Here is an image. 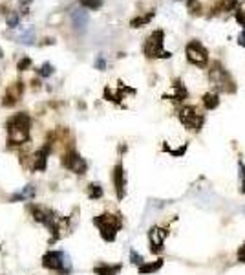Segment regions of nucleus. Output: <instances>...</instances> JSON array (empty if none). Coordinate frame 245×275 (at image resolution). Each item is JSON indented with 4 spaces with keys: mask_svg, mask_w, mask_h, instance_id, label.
Returning <instances> with one entry per match:
<instances>
[{
    "mask_svg": "<svg viewBox=\"0 0 245 275\" xmlns=\"http://www.w3.org/2000/svg\"><path fill=\"white\" fill-rule=\"evenodd\" d=\"M209 81L212 84V88H214V92H218V94H234L236 92L234 79H232L229 70L219 61H214L210 65Z\"/></svg>",
    "mask_w": 245,
    "mask_h": 275,
    "instance_id": "nucleus-1",
    "label": "nucleus"
},
{
    "mask_svg": "<svg viewBox=\"0 0 245 275\" xmlns=\"http://www.w3.org/2000/svg\"><path fill=\"white\" fill-rule=\"evenodd\" d=\"M30 127H31V119L28 114H15L13 118H9L8 125V140L9 143L18 145V143H26L30 140Z\"/></svg>",
    "mask_w": 245,
    "mask_h": 275,
    "instance_id": "nucleus-2",
    "label": "nucleus"
},
{
    "mask_svg": "<svg viewBox=\"0 0 245 275\" xmlns=\"http://www.w3.org/2000/svg\"><path fill=\"white\" fill-rule=\"evenodd\" d=\"M93 224H95V227L101 233L103 240H106V242H114L115 237H117V231L122 227V220L119 219L117 215H112V213H105L95 217Z\"/></svg>",
    "mask_w": 245,
    "mask_h": 275,
    "instance_id": "nucleus-3",
    "label": "nucleus"
},
{
    "mask_svg": "<svg viewBox=\"0 0 245 275\" xmlns=\"http://www.w3.org/2000/svg\"><path fill=\"white\" fill-rule=\"evenodd\" d=\"M163 43H165V31L156 30L152 35H149V39L144 40L143 52L149 59H168L172 57L170 52H166L163 48Z\"/></svg>",
    "mask_w": 245,
    "mask_h": 275,
    "instance_id": "nucleus-4",
    "label": "nucleus"
},
{
    "mask_svg": "<svg viewBox=\"0 0 245 275\" xmlns=\"http://www.w3.org/2000/svg\"><path fill=\"white\" fill-rule=\"evenodd\" d=\"M178 118H180L181 125L190 132H200L203 129V123H205V116L196 107L190 105L181 107L180 112H178Z\"/></svg>",
    "mask_w": 245,
    "mask_h": 275,
    "instance_id": "nucleus-5",
    "label": "nucleus"
},
{
    "mask_svg": "<svg viewBox=\"0 0 245 275\" xmlns=\"http://www.w3.org/2000/svg\"><path fill=\"white\" fill-rule=\"evenodd\" d=\"M185 55H187V61L190 65L198 66V68H203V66L209 65V50L203 46V43L196 39L188 40L187 48H185Z\"/></svg>",
    "mask_w": 245,
    "mask_h": 275,
    "instance_id": "nucleus-6",
    "label": "nucleus"
},
{
    "mask_svg": "<svg viewBox=\"0 0 245 275\" xmlns=\"http://www.w3.org/2000/svg\"><path fill=\"white\" fill-rule=\"evenodd\" d=\"M42 266L46 270L68 273L71 270V261L68 257V253H64V251H50V253H46L42 257Z\"/></svg>",
    "mask_w": 245,
    "mask_h": 275,
    "instance_id": "nucleus-7",
    "label": "nucleus"
},
{
    "mask_svg": "<svg viewBox=\"0 0 245 275\" xmlns=\"http://www.w3.org/2000/svg\"><path fill=\"white\" fill-rule=\"evenodd\" d=\"M62 165L68 171H71V173H75V175H84L88 169V163L84 162V158H81L75 151H68L62 156Z\"/></svg>",
    "mask_w": 245,
    "mask_h": 275,
    "instance_id": "nucleus-8",
    "label": "nucleus"
},
{
    "mask_svg": "<svg viewBox=\"0 0 245 275\" xmlns=\"http://www.w3.org/2000/svg\"><path fill=\"white\" fill-rule=\"evenodd\" d=\"M166 237H168V231L163 229V227H158V226L150 227L149 242H150V251H152V253H161Z\"/></svg>",
    "mask_w": 245,
    "mask_h": 275,
    "instance_id": "nucleus-9",
    "label": "nucleus"
},
{
    "mask_svg": "<svg viewBox=\"0 0 245 275\" xmlns=\"http://www.w3.org/2000/svg\"><path fill=\"white\" fill-rule=\"evenodd\" d=\"M112 178H114L115 193H117V198L122 200L125 195H127V173H125V167L121 163L114 167V173H112Z\"/></svg>",
    "mask_w": 245,
    "mask_h": 275,
    "instance_id": "nucleus-10",
    "label": "nucleus"
},
{
    "mask_svg": "<svg viewBox=\"0 0 245 275\" xmlns=\"http://www.w3.org/2000/svg\"><path fill=\"white\" fill-rule=\"evenodd\" d=\"M48 153H50V145H46L44 149H40L39 153L33 154V169L35 171H44L46 169V160H48Z\"/></svg>",
    "mask_w": 245,
    "mask_h": 275,
    "instance_id": "nucleus-11",
    "label": "nucleus"
},
{
    "mask_svg": "<svg viewBox=\"0 0 245 275\" xmlns=\"http://www.w3.org/2000/svg\"><path fill=\"white\" fill-rule=\"evenodd\" d=\"M187 96H188L187 88L181 84V81H176V83L172 84V94H170V96H165V99H166V97H170V99L176 101V103H181V101L187 99Z\"/></svg>",
    "mask_w": 245,
    "mask_h": 275,
    "instance_id": "nucleus-12",
    "label": "nucleus"
},
{
    "mask_svg": "<svg viewBox=\"0 0 245 275\" xmlns=\"http://www.w3.org/2000/svg\"><path fill=\"white\" fill-rule=\"evenodd\" d=\"M202 103H203V107H205L207 110L218 109V107H219V94H218V92H214V90L207 92V94H203Z\"/></svg>",
    "mask_w": 245,
    "mask_h": 275,
    "instance_id": "nucleus-13",
    "label": "nucleus"
},
{
    "mask_svg": "<svg viewBox=\"0 0 245 275\" xmlns=\"http://www.w3.org/2000/svg\"><path fill=\"white\" fill-rule=\"evenodd\" d=\"M71 24L77 30H84V26L88 24V13L83 9H74L71 11Z\"/></svg>",
    "mask_w": 245,
    "mask_h": 275,
    "instance_id": "nucleus-14",
    "label": "nucleus"
},
{
    "mask_svg": "<svg viewBox=\"0 0 245 275\" xmlns=\"http://www.w3.org/2000/svg\"><path fill=\"white\" fill-rule=\"evenodd\" d=\"M20 94H22V84H17V87L9 88V90L6 92V96H4V105L6 107L15 105V101L18 99V96H20Z\"/></svg>",
    "mask_w": 245,
    "mask_h": 275,
    "instance_id": "nucleus-15",
    "label": "nucleus"
},
{
    "mask_svg": "<svg viewBox=\"0 0 245 275\" xmlns=\"http://www.w3.org/2000/svg\"><path fill=\"white\" fill-rule=\"evenodd\" d=\"M161 266H163V259H158V261H154V262H143L139 266V273H143V275L154 273V271L161 270Z\"/></svg>",
    "mask_w": 245,
    "mask_h": 275,
    "instance_id": "nucleus-16",
    "label": "nucleus"
},
{
    "mask_svg": "<svg viewBox=\"0 0 245 275\" xmlns=\"http://www.w3.org/2000/svg\"><path fill=\"white\" fill-rule=\"evenodd\" d=\"M93 271L97 275H117L121 271V264H101V266H97Z\"/></svg>",
    "mask_w": 245,
    "mask_h": 275,
    "instance_id": "nucleus-17",
    "label": "nucleus"
},
{
    "mask_svg": "<svg viewBox=\"0 0 245 275\" xmlns=\"http://www.w3.org/2000/svg\"><path fill=\"white\" fill-rule=\"evenodd\" d=\"M35 197V185H26V187L18 191L17 195L11 197V202H17V200H28V198H33Z\"/></svg>",
    "mask_w": 245,
    "mask_h": 275,
    "instance_id": "nucleus-18",
    "label": "nucleus"
},
{
    "mask_svg": "<svg viewBox=\"0 0 245 275\" xmlns=\"http://www.w3.org/2000/svg\"><path fill=\"white\" fill-rule=\"evenodd\" d=\"M185 4H187V9L190 11V15L198 17V15H202V4H200V0H185Z\"/></svg>",
    "mask_w": 245,
    "mask_h": 275,
    "instance_id": "nucleus-19",
    "label": "nucleus"
},
{
    "mask_svg": "<svg viewBox=\"0 0 245 275\" xmlns=\"http://www.w3.org/2000/svg\"><path fill=\"white\" fill-rule=\"evenodd\" d=\"M88 197L92 198V200H99L103 198V187L99 183H92V185H88Z\"/></svg>",
    "mask_w": 245,
    "mask_h": 275,
    "instance_id": "nucleus-20",
    "label": "nucleus"
},
{
    "mask_svg": "<svg viewBox=\"0 0 245 275\" xmlns=\"http://www.w3.org/2000/svg\"><path fill=\"white\" fill-rule=\"evenodd\" d=\"M234 18H236V22L240 24V26L245 28V0L243 2H240L238 8L234 9Z\"/></svg>",
    "mask_w": 245,
    "mask_h": 275,
    "instance_id": "nucleus-21",
    "label": "nucleus"
},
{
    "mask_svg": "<svg viewBox=\"0 0 245 275\" xmlns=\"http://www.w3.org/2000/svg\"><path fill=\"white\" fill-rule=\"evenodd\" d=\"M154 18V11H150V13H146L144 17H137V18H134V20L130 22V26L132 28H141V26H144V24H149L150 20Z\"/></svg>",
    "mask_w": 245,
    "mask_h": 275,
    "instance_id": "nucleus-22",
    "label": "nucleus"
},
{
    "mask_svg": "<svg viewBox=\"0 0 245 275\" xmlns=\"http://www.w3.org/2000/svg\"><path fill=\"white\" fill-rule=\"evenodd\" d=\"M238 176H240V193L241 195H245V163L238 162Z\"/></svg>",
    "mask_w": 245,
    "mask_h": 275,
    "instance_id": "nucleus-23",
    "label": "nucleus"
},
{
    "mask_svg": "<svg viewBox=\"0 0 245 275\" xmlns=\"http://www.w3.org/2000/svg\"><path fill=\"white\" fill-rule=\"evenodd\" d=\"M79 2L86 9H99L103 6V0H79Z\"/></svg>",
    "mask_w": 245,
    "mask_h": 275,
    "instance_id": "nucleus-24",
    "label": "nucleus"
},
{
    "mask_svg": "<svg viewBox=\"0 0 245 275\" xmlns=\"http://www.w3.org/2000/svg\"><path fill=\"white\" fill-rule=\"evenodd\" d=\"M39 74L42 75V77H48V75L53 74V66L50 65V62H46V65H42V68H40Z\"/></svg>",
    "mask_w": 245,
    "mask_h": 275,
    "instance_id": "nucleus-25",
    "label": "nucleus"
},
{
    "mask_svg": "<svg viewBox=\"0 0 245 275\" xmlns=\"http://www.w3.org/2000/svg\"><path fill=\"white\" fill-rule=\"evenodd\" d=\"M130 259H132V262H134V264H143V257H141L139 253H136V251H134V249H132L130 251Z\"/></svg>",
    "mask_w": 245,
    "mask_h": 275,
    "instance_id": "nucleus-26",
    "label": "nucleus"
},
{
    "mask_svg": "<svg viewBox=\"0 0 245 275\" xmlns=\"http://www.w3.org/2000/svg\"><path fill=\"white\" fill-rule=\"evenodd\" d=\"M28 66H31V59H28L26 57V59H22V61L18 62V70H26Z\"/></svg>",
    "mask_w": 245,
    "mask_h": 275,
    "instance_id": "nucleus-27",
    "label": "nucleus"
},
{
    "mask_svg": "<svg viewBox=\"0 0 245 275\" xmlns=\"http://www.w3.org/2000/svg\"><path fill=\"white\" fill-rule=\"evenodd\" d=\"M238 261L240 262H245V242L238 248Z\"/></svg>",
    "mask_w": 245,
    "mask_h": 275,
    "instance_id": "nucleus-28",
    "label": "nucleus"
},
{
    "mask_svg": "<svg viewBox=\"0 0 245 275\" xmlns=\"http://www.w3.org/2000/svg\"><path fill=\"white\" fill-rule=\"evenodd\" d=\"M238 44H240V46H243V48H245V30L241 31L240 35H238Z\"/></svg>",
    "mask_w": 245,
    "mask_h": 275,
    "instance_id": "nucleus-29",
    "label": "nucleus"
},
{
    "mask_svg": "<svg viewBox=\"0 0 245 275\" xmlns=\"http://www.w3.org/2000/svg\"><path fill=\"white\" fill-rule=\"evenodd\" d=\"M97 68H99V70H105V61H103V59L97 61Z\"/></svg>",
    "mask_w": 245,
    "mask_h": 275,
    "instance_id": "nucleus-30",
    "label": "nucleus"
},
{
    "mask_svg": "<svg viewBox=\"0 0 245 275\" xmlns=\"http://www.w3.org/2000/svg\"><path fill=\"white\" fill-rule=\"evenodd\" d=\"M2 55H4V53H2V48H0V59H2Z\"/></svg>",
    "mask_w": 245,
    "mask_h": 275,
    "instance_id": "nucleus-31",
    "label": "nucleus"
}]
</instances>
